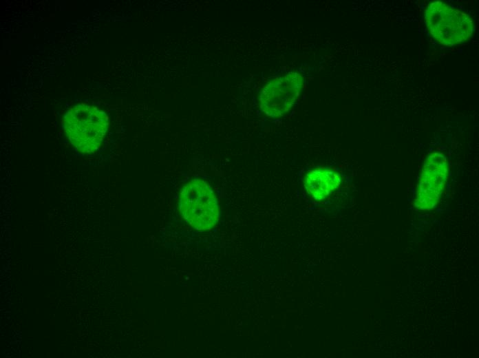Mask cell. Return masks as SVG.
<instances>
[{
    "label": "cell",
    "mask_w": 479,
    "mask_h": 358,
    "mask_svg": "<svg viewBox=\"0 0 479 358\" xmlns=\"http://www.w3.org/2000/svg\"><path fill=\"white\" fill-rule=\"evenodd\" d=\"M62 125L76 151L87 154L100 147L108 129L109 118L98 107L82 103L65 112Z\"/></svg>",
    "instance_id": "6da1fadb"
},
{
    "label": "cell",
    "mask_w": 479,
    "mask_h": 358,
    "mask_svg": "<svg viewBox=\"0 0 479 358\" xmlns=\"http://www.w3.org/2000/svg\"><path fill=\"white\" fill-rule=\"evenodd\" d=\"M178 207L185 222L197 231L213 228L220 218L216 195L208 183L200 178L192 179L182 187Z\"/></svg>",
    "instance_id": "7a4b0ae2"
},
{
    "label": "cell",
    "mask_w": 479,
    "mask_h": 358,
    "mask_svg": "<svg viewBox=\"0 0 479 358\" xmlns=\"http://www.w3.org/2000/svg\"><path fill=\"white\" fill-rule=\"evenodd\" d=\"M425 19L432 37L445 46L465 43L472 36L474 30L469 14L441 1L427 5Z\"/></svg>",
    "instance_id": "3957f363"
},
{
    "label": "cell",
    "mask_w": 479,
    "mask_h": 358,
    "mask_svg": "<svg viewBox=\"0 0 479 358\" xmlns=\"http://www.w3.org/2000/svg\"><path fill=\"white\" fill-rule=\"evenodd\" d=\"M304 77L298 72H290L275 77L266 84L259 95L261 109L268 116L279 118L292 108L303 87Z\"/></svg>",
    "instance_id": "277c9868"
},
{
    "label": "cell",
    "mask_w": 479,
    "mask_h": 358,
    "mask_svg": "<svg viewBox=\"0 0 479 358\" xmlns=\"http://www.w3.org/2000/svg\"><path fill=\"white\" fill-rule=\"evenodd\" d=\"M448 173L446 157L440 152L430 154L425 161L418 183L414 207L422 211L432 209L438 204Z\"/></svg>",
    "instance_id": "5b68a950"
},
{
    "label": "cell",
    "mask_w": 479,
    "mask_h": 358,
    "mask_svg": "<svg viewBox=\"0 0 479 358\" xmlns=\"http://www.w3.org/2000/svg\"><path fill=\"white\" fill-rule=\"evenodd\" d=\"M340 175L327 167L310 169L304 177V187L308 194L315 200L328 197L340 185Z\"/></svg>",
    "instance_id": "8992f818"
}]
</instances>
